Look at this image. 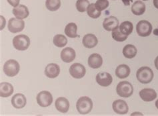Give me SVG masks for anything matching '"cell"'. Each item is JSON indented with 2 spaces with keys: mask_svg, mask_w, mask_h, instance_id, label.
Listing matches in <instances>:
<instances>
[{
  "mask_svg": "<svg viewBox=\"0 0 158 116\" xmlns=\"http://www.w3.org/2000/svg\"><path fill=\"white\" fill-rule=\"evenodd\" d=\"M130 68L126 64L119 65L115 69V75L120 79H124L130 76Z\"/></svg>",
  "mask_w": 158,
  "mask_h": 116,
  "instance_id": "obj_22",
  "label": "cell"
},
{
  "mask_svg": "<svg viewBox=\"0 0 158 116\" xmlns=\"http://www.w3.org/2000/svg\"><path fill=\"white\" fill-rule=\"evenodd\" d=\"M19 2L20 0H7V2L9 3L11 6H13L14 7L19 6Z\"/></svg>",
  "mask_w": 158,
  "mask_h": 116,
  "instance_id": "obj_33",
  "label": "cell"
},
{
  "mask_svg": "<svg viewBox=\"0 0 158 116\" xmlns=\"http://www.w3.org/2000/svg\"><path fill=\"white\" fill-rule=\"evenodd\" d=\"M13 45L18 51H26L30 45V39L27 35H19L13 39Z\"/></svg>",
  "mask_w": 158,
  "mask_h": 116,
  "instance_id": "obj_5",
  "label": "cell"
},
{
  "mask_svg": "<svg viewBox=\"0 0 158 116\" xmlns=\"http://www.w3.org/2000/svg\"><path fill=\"white\" fill-rule=\"evenodd\" d=\"M77 27L76 24L74 23H69L65 26V33L70 38H76V37H79V35L77 34Z\"/></svg>",
  "mask_w": 158,
  "mask_h": 116,
  "instance_id": "obj_25",
  "label": "cell"
},
{
  "mask_svg": "<svg viewBox=\"0 0 158 116\" xmlns=\"http://www.w3.org/2000/svg\"><path fill=\"white\" fill-rule=\"evenodd\" d=\"M153 70L148 66H143L138 69L136 73L138 80L142 84H149L153 78Z\"/></svg>",
  "mask_w": 158,
  "mask_h": 116,
  "instance_id": "obj_2",
  "label": "cell"
},
{
  "mask_svg": "<svg viewBox=\"0 0 158 116\" xmlns=\"http://www.w3.org/2000/svg\"><path fill=\"white\" fill-rule=\"evenodd\" d=\"M25 27V22L18 18H11L8 23V30L12 33H17L23 31Z\"/></svg>",
  "mask_w": 158,
  "mask_h": 116,
  "instance_id": "obj_9",
  "label": "cell"
},
{
  "mask_svg": "<svg viewBox=\"0 0 158 116\" xmlns=\"http://www.w3.org/2000/svg\"><path fill=\"white\" fill-rule=\"evenodd\" d=\"M138 51H137L136 47L133 44H127L123 47V55L126 58V59H131L134 58L136 55Z\"/></svg>",
  "mask_w": 158,
  "mask_h": 116,
  "instance_id": "obj_23",
  "label": "cell"
},
{
  "mask_svg": "<svg viewBox=\"0 0 158 116\" xmlns=\"http://www.w3.org/2000/svg\"><path fill=\"white\" fill-rule=\"evenodd\" d=\"M156 108L158 110V99L156 102Z\"/></svg>",
  "mask_w": 158,
  "mask_h": 116,
  "instance_id": "obj_39",
  "label": "cell"
},
{
  "mask_svg": "<svg viewBox=\"0 0 158 116\" xmlns=\"http://www.w3.org/2000/svg\"><path fill=\"white\" fill-rule=\"evenodd\" d=\"M37 102L39 106L43 107H48L53 102V96L52 94L48 91H42L37 96Z\"/></svg>",
  "mask_w": 158,
  "mask_h": 116,
  "instance_id": "obj_7",
  "label": "cell"
},
{
  "mask_svg": "<svg viewBox=\"0 0 158 116\" xmlns=\"http://www.w3.org/2000/svg\"><path fill=\"white\" fill-rule=\"evenodd\" d=\"M96 82L99 85L103 87H107L113 82V78L108 72L98 73L96 76Z\"/></svg>",
  "mask_w": 158,
  "mask_h": 116,
  "instance_id": "obj_10",
  "label": "cell"
},
{
  "mask_svg": "<svg viewBox=\"0 0 158 116\" xmlns=\"http://www.w3.org/2000/svg\"><path fill=\"white\" fill-rule=\"evenodd\" d=\"M119 30L123 35L128 36L130 35L134 29V27H133V24L130 21H123L120 25Z\"/></svg>",
  "mask_w": 158,
  "mask_h": 116,
  "instance_id": "obj_27",
  "label": "cell"
},
{
  "mask_svg": "<svg viewBox=\"0 0 158 116\" xmlns=\"http://www.w3.org/2000/svg\"><path fill=\"white\" fill-rule=\"evenodd\" d=\"M89 5V2L88 0H77L76 4L77 11L81 12V13L87 11Z\"/></svg>",
  "mask_w": 158,
  "mask_h": 116,
  "instance_id": "obj_31",
  "label": "cell"
},
{
  "mask_svg": "<svg viewBox=\"0 0 158 116\" xmlns=\"http://www.w3.org/2000/svg\"><path fill=\"white\" fill-rule=\"evenodd\" d=\"M111 35L112 37H113V39L115 41H118V42H123V41H126L127 39V36L123 35V33L120 31L119 27L115 28V29L112 31Z\"/></svg>",
  "mask_w": 158,
  "mask_h": 116,
  "instance_id": "obj_29",
  "label": "cell"
},
{
  "mask_svg": "<svg viewBox=\"0 0 158 116\" xmlns=\"http://www.w3.org/2000/svg\"><path fill=\"white\" fill-rule=\"evenodd\" d=\"M76 55V51L73 48L67 47L64 48L61 52V59L64 63H69L74 60Z\"/></svg>",
  "mask_w": 158,
  "mask_h": 116,
  "instance_id": "obj_12",
  "label": "cell"
},
{
  "mask_svg": "<svg viewBox=\"0 0 158 116\" xmlns=\"http://www.w3.org/2000/svg\"><path fill=\"white\" fill-rule=\"evenodd\" d=\"M139 96L144 102H152L157 98V93L152 88H144L139 92Z\"/></svg>",
  "mask_w": 158,
  "mask_h": 116,
  "instance_id": "obj_14",
  "label": "cell"
},
{
  "mask_svg": "<svg viewBox=\"0 0 158 116\" xmlns=\"http://www.w3.org/2000/svg\"><path fill=\"white\" fill-rule=\"evenodd\" d=\"M122 2L125 6H129L130 5V3L133 2V0H122Z\"/></svg>",
  "mask_w": 158,
  "mask_h": 116,
  "instance_id": "obj_34",
  "label": "cell"
},
{
  "mask_svg": "<svg viewBox=\"0 0 158 116\" xmlns=\"http://www.w3.org/2000/svg\"><path fill=\"white\" fill-rule=\"evenodd\" d=\"M87 13L90 17L94 19H97L101 15V11H99L97 9L94 3L89 4L88 9H87Z\"/></svg>",
  "mask_w": 158,
  "mask_h": 116,
  "instance_id": "obj_28",
  "label": "cell"
},
{
  "mask_svg": "<svg viewBox=\"0 0 158 116\" xmlns=\"http://www.w3.org/2000/svg\"><path fill=\"white\" fill-rule=\"evenodd\" d=\"M118 96L123 98L130 97L134 93V88L130 82L127 81L120 82L116 88Z\"/></svg>",
  "mask_w": 158,
  "mask_h": 116,
  "instance_id": "obj_4",
  "label": "cell"
},
{
  "mask_svg": "<svg viewBox=\"0 0 158 116\" xmlns=\"http://www.w3.org/2000/svg\"><path fill=\"white\" fill-rule=\"evenodd\" d=\"M26 98L22 94H16L11 98V104L15 108H23L26 105Z\"/></svg>",
  "mask_w": 158,
  "mask_h": 116,
  "instance_id": "obj_15",
  "label": "cell"
},
{
  "mask_svg": "<svg viewBox=\"0 0 158 116\" xmlns=\"http://www.w3.org/2000/svg\"><path fill=\"white\" fill-rule=\"evenodd\" d=\"M153 35H154L158 36V29H156L153 30Z\"/></svg>",
  "mask_w": 158,
  "mask_h": 116,
  "instance_id": "obj_38",
  "label": "cell"
},
{
  "mask_svg": "<svg viewBox=\"0 0 158 116\" xmlns=\"http://www.w3.org/2000/svg\"><path fill=\"white\" fill-rule=\"evenodd\" d=\"M69 73L73 78L80 79L85 75L86 70L84 65L80 63H74L69 68Z\"/></svg>",
  "mask_w": 158,
  "mask_h": 116,
  "instance_id": "obj_8",
  "label": "cell"
},
{
  "mask_svg": "<svg viewBox=\"0 0 158 116\" xmlns=\"http://www.w3.org/2000/svg\"><path fill=\"white\" fill-rule=\"evenodd\" d=\"M103 27L107 31H112L115 28L119 27V21L114 16L107 17L103 21Z\"/></svg>",
  "mask_w": 158,
  "mask_h": 116,
  "instance_id": "obj_17",
  "label": "cell"
},
{
  "mask_svg": "<svg viewBox=\"0 0 158 116\" xmlns=\"http://www.w3.org/2000/svg\"><path fill=\"white\" fill-rule=\"evenodd\" d=\"M153 6L157 9H158V0H153Z\"/></svg>",
  "mask_w": 158,
  "mask_h": 116,
  "instance_id": "obj_37",
  "label": "cell"
},
{
  "mask_svg": "<svg viewBox=\"0 0 158 116\" xmlns=\"http://www.w3.org/2000/svg\"><path fill=\"white\" fill-rule=\"evenodd\" d=\"M143 1H148V0H143Z\"/></svg>",
  "mask_w": 158,
  "mask_h": 116,
  "instance_id": "obj_40",
  "label": "cell"
},
{
  "mask_svg": "<svg viewBox=\"0 0 158 116\" xmlns=\"http://www.w3.org/2000/svg\"><path fill=\"white\" fill-rule=\"evenodd\" d=\"M47 9L51 11H57L61 6L60 0H46L45 2Z\"/></svg>",
  "mask_w": 158,
  "mask_h": 116,
  "instance_id": "obj_30",
  "label": "cell"
},
{
  "mask_svg": "<svg viewBox=\"0 0 158 116\" xmlns=\"http://www.w3.org/2000/svg\"><path fill=\"white\" fill-rule=\"evenodd\" d=\"M82 43L85 47L88 48H92L98 44V40L95 35L87 34L83 38Z\"/></svg>",
  "mask_w": 158,
  "mask_h": 116,
  "instance_id": "obj_20",
  "label": "cell"
},
{
  "mask_svg": "<svg viewBox=\"0 0 158 116\" xmlns=\"http://www.w3.org/2000/svg\"><path fill=\"white\" fill-rule=\"evenodd\" d=\"M45 75L49 78H55L59 76L60 68L55 63L49 64L45 68Z\"/></svg>",
  "mask_w": 158,
  "mask_h": 116,
  "instance_id": "obj_13",
  "label": "cell"
},
{
  "mask_svg": "<svg viewBox=\"0 0 158 116\" xmlns=\"http://www.w3.org/2000/svg\"><path fill=\"white\" fill-rule=\"evenodd\" d=\"M112 107L115 113L121 115L126 114L129 111L127 103L122 99H117L114 102Z\"/></svg>",
  "mask_w": 158,
  "mask_h": 116,
  "instance_id": "obj_11",
  "label": "cell"
},
{
  "mask_svg": "<svg viewBox=\"0 0 158 116\" xmlns=\"http://www.w3.org/2000/svg\"><path fill=\"white\" fill-rule=\"evenodd\" d=\"M136 31L139 36L142 37L150 35L152 32V24L146 20H141L137 24Z\"/></svg>",
  "mask_w": 158,
  "mask_h": 116,
  "instance_id": "obj_6",
  "label": "cell"
},
{
  "mask_svg": "<svg viewBox=\"0 0 158 116\" xmlns=\"http://www.w3.org/2000/svg\"><path fill=\"white\" fill-rule=\"evenodd\" d=\"M88 65L90 68L94 69H97L100 68L103 64V59L101 55L99 54L94 53L89 56Z\"/></svg>",
  "mask_w": 158,
  "mask_h": 116,
  "instance_id": "obj_16",
  "label": "cell"
},
{
  "mask_svg": "<svg viewBox=\"0 0 158 116\" xmlns=\"http://www.w3.org/2000/svg\"><path fill=\"white\" fill-rule=\"evenodd\" d=\"M76 108L80 114H88L93 108V102L89 97H81L77 102Z\"/></svg>",
  "mask_w": 158,
  "mask_h": 116,
  "instance_id": "obj_1",
  "label": "cell"
},
{
  "mask_svg": "<svg viewBox=\"0 0 158 116\" xmlns=\"http://www.w3.org/2000/svg\"><path fill=\"white\" fill-rule=\"evenodd\" d=\"M53 44L56 45L57 47L62 48L64 47L68 43V39L63 35H56L54 36L53 40Z\"/></svg>",
  "mask_w": 158,
  "mask_h": 116,
  "instance_id": "obj_26",
  "label": "cell"
},
{
  "mask_svg": "<svg viewBox=\"0 0 158 116\" xmlns=\"http://www.w3.org/2000/svg\"><path fill=\"white\" fill-rule=\"evenodd\" d=\"M1 19H2V25H1V29H2L3 28L5 27V25H6V20L4 21L3 22V16L1 15Z\"/></svg>",
  "mask_w": 158,
  "mask_h": 116,
  "instance_id": "obj_35",
  "label": "cell"
},
{
  "mask_svg": "<svg viewBox=\"0 0 158 116\" xmlns=\"http://www.w3.org/2000/svg\"><path fill=\"white\" fill-rule=\"evenodd\" d=\"M154 63H155V66H156V69H157V70H158V56L156 58Z\"/></svg>",
  "mask_w": 158,
  "mask_h": 116,
  "instance_id": "obj_36",
  "label": "cell"
},
{
  "mask_svg": "<svg viewBox=\"0 0 158 116\" xmlns=\"http://www.w3.org/2000/svg\"><path fill=\"white\" fill-rule=\"evenodd\" d=\"M12 12H13V14L15 16L16 18L22 20L27 18L30 14L27 7L23 5H19L18 6L14 7L12 10Z\"/></svg>",
  "mask_w": 158,
  "mask_h": 116,
  "instance_id": "obj_19",
  "label": "cell"
},
{
  "mask_svg": "<svg viewBox=\"0 0 158 116\" xmlns=\"http://www.w3.org/2000/svg\"><path fill=\"white\" fill-rule=\"evenodd\" d=\"M145 11V5L141 1H136L131 6L132 13L135 15H141Z\"/></svg>",
  "mask_w": 158,
  "mask_h": 116,
  "instance_id": "obj_24",
  "label": "cell"
},
{
  "mask_svg": "<svg viewBox=\"0 0 158 116\" xmlns=\"http://www.w3.org/2000/svg\"><path fill=\"white\" fill-rule=\"evenodd\" d=\"M14 92V87L8 82H2L0 84V96L2 98H7L11 96Z\"/></svg>",
  "mask_w": 158,
  "mask_h": 116,
  "instance_id": "obj_21",
  "label": "cell"
},
{
  "mask_svg": "<svg viewBox=\"0 0 158 116\" xmlns=\"http://www.w3.org/2000/svg\"><path fill=\"white\" fill-rule=\"evenodd\" d=\"M95 5L99 11H102L108 7V6H109V2L107 0H97Z\"/></svg>",
  "mask_w": 158,
  "mask_h": 116,
  "instance_id": "obj_32",
  "label": "cell"
},
{
  "mask_svg": "<svg viewBox=\"0 0 158 116\" xmlns=\"http://www.w3.org/2000/svg\"><path fill=\"white\" fill-rule=\"evenodd\" d=\"M55 106L58 111L61 113H67L69 108V102L67 98L64 97L58 98L55 103Z\"/></svg>",
  "mask_w": 158,
  "mask_h": 116,
  "instance_id": "obj_18",
  "label": "cell"
},
{
  "mask_svg": "<svg viewBox=\"0 0 158 116\" xmlns=\"http://www.w3.org/2000/svg\"><path fill=\"white\" fill-rule=\"evenodd\" d=\"M20 70V66L18 61L10 59L6 62L3 65V72L7 76L14 77L17 75Z\"/></svg>",
  "mask_w": 158,
  "mask_h": 116,
  "instance_id": "obj_3",
  "label": "cell"
}]
</instances>
